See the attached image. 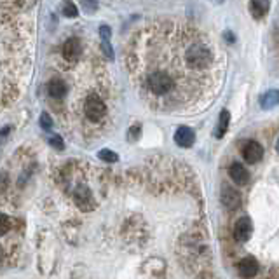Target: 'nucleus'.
Returning a JSON list of instances; mask_svg holds the SVG:
<instances>
[{
	"instance_id": "nucleus-26",
	"label": "nucleus",
	"mask_w": 279,
	"mask_h": 279,
	"mask_svg": "<svg viewBox=\"0 0 279 279\" xmlns=\"http://www.w3.org/2000/svg\"><path fill=\"white\" fill-rule=\"evenodd\" d=\"M2 260H4V251H2V248H0V264H2Z\"/></svg>"
},
{
	"instance_id": "nucleus-24",
	"label": "nucleus",
	"mask_w": 279,
	"mask_h": 279,
	"mask_svg": "<svg viewBox=\"0 0 279 279\" xmlns=\"http://www.w3.org/2000/svg\"><path fill=\"white\" fill-rule=\"evenodd\" d=\"M7 187V175L6 173H0V192Z\"/></svg>"
},
{
	"instance_id": "nucleus-13",
	"label": "nucleus",
	"mask_w": 279,
	"mask_h": 279,
	"mask_svg": "<svg viewBox=\"0 0 279 279\" xmlns=\"http://www.w3.org/2000/svg\"><path fill=\"white\" fill-rule=\"evenodd\" d=\"M238 267H239V274L243 277H253L259 272V262L253 259V257H244V259L239 262Z\"/></svg>"
},
{
	"instance_id": "nucleus-6",
	"label": "nucleus",
	"mask_w": 279,
	"mask_h": 279,
	"mask_svg": "<svg viewBox=\"0 0 279 279\" xmlns=\"http://www.w3.org/2000/svg\"><path fill=\"white\" fill-rule=\"evenodd\" d=\"M251 232H253V223L248 217H243L236 222L234 239L238 241V243H246V241L251 238Z\"/></svg>"
},
{
	"instance_id": "nucleus-17",
	"label": "nucleus",
	"mask_w": 279,
	"mask_h": 279,
	"mask_svg": "<svg viewBox=\"0 0 279 279\" xmlns=\"http://www.w3.org/2000/svg\"><path fill=\"white\" fill-rule=\"evenodd\" d=\"M61 14L65 16V18H77L79 16V9L77 6H75L72 0H63V6H61Z\"/></svg>"
},
{
	"instance_id": "nucleus-4",
	"label": "nucleus",
	"mask_w": 279,
	"mask_h": 279,
	"mask_svg": "<svg viewBox=\"0 0 279 279\" xmlns=\"http://www.w3.org/2000/svg\"><path fill=\"white\" fill-rule=\"evenodd\" d=\"M74 201L82 211H91L95 208L92 194H91L89 187H86V185H79V187L74 190Z\"/></svg>"
},
{
	"instance_id": "nucleus-16",
	"label": "nucleus",
	"mask_w": 279,
	"mask_h": 279,
	"mask_svg": "<svg viewBox=\"0 0 279 279\" xmlns=\"http://www.w3.org/2000/svg\"><path fill=\"white\" fill-rule=\"evenodd\" d=\"M229 124H230L229 110H222V112H220V117H218V122H217V128H215V138L220 140L225 136L227 129H229Z\"/></svg>"
},
{
	"instance_id": "nucleus-22",
	"label": "nucleus",
	"mask_w": 279,
	"mask_h": 279,
	"mask_svg": "<svg viewBox=\"0 0 279 279\" xmlns=\"http://www.w3.org/2000/svg\"><path fill=\"white\" fill-rule=\"evenodd\" d=\"M39 122H40V128L44 129V131H51V129H53V119H51L49 113H45V112L42 113Z\"/></svg>"
},
{
	"instance_id": "nucleus-7",
	"label": "nucleus",
	"mask_w": 279,
	"mask_h": 279,
	"mask_svg": "<svg viewBox=\"0 0 279 279\" xmlns=\"http://www.w3.org/2000/svg\"><path fill=\"white\" fill-rule=\"evenodd\" d=\"M196 142V133L190 126H180L175 133V143L181 149H190Z\"/></svg>"
},
{
	"instance_id": "nucleus-1",
	"label": "nucleus",
	"mask_w": 279,
	"mask_h": 279,
	"mask_svg": "<svg viewBox=\"0 0 279 279\" xmlns=\"http://www.w3.org/2000/svg\"><path fill=\"white\" fill-rule=\"evenodd\" d=\"M213 61V53L206 44L202 42H194L190 48L185 51V63L194 70H204L208 68Z\"/></svg>"
},
{
	"instance_id": "nucleus-5",
	"label": "nucleus",
	"mask_w": 279,
	"mask_h": 279,
	"mask_svg": "<svg viewBox=\"0 0 279 279\" xmlns=\"http://www.w3.org/2000/svg\"><path fill=\"white\" fill-rule=\"evenodd\" d=\"M243 157L246 162L249 164H257L259 160L264 157V149L259 142H253V140H248L246 143L243 145Z\"/></svg>"
},
{
	"instance_id": "nucleus-11",
	"label": "nucleus",
	"mask_w": 279,
	"mask_h": 279,
	"mask_svg": "<svg viewBox=\"0 0 279 279\" xmlns=\"http://www.w3.org/2000/svg\"><path fill=\"white\" fill-rule=\"evenodd\" d=\"M229 176H230V180L234 181V183H238V185H244V183H248V181H249L248 170L243 166V164H239V162H232L230 164Z\"/></svg>"
},
{
	"instance_id": "nucleus-21",
	"label": "nucleus",
	"mask_w": 279,
	"mask_h": 279,
	"mask_svg": "<svg viewBox=\"0 0 279 279\" xmlns=\"http://www.w3.org/2000/svg\"><path fill=\"white\" fill-rule=\"evenodd\" d=\"M80 4H82L84 11H86L87 14H92V12L98 11V2H96V0H80Z\"/></svg>"
},
{
	"instance_id": "nucleus-19",
	"label": "nucleus",
	"mask_w": 279,
	"mask_h": 279,
	"mask_svg": "<svg viewBox=\"0 0 279 279\" xmlns=\"http://www.w3.org/2000/svg\"><path fill=\"white\" fill-rule=\"evenodd\" d=\"M9 230H11V218L7 217V215L0 213V238H2L4 234H7Z\"/></svg>"
},
{
	"instance_id": "nucleus-27",
	"label": "nucleus",
	"mask_w": 279,
	"mask_h": 279,
	"mask_svg": "<svg viewBox=\"0 0 279 279\" xmlns=\"http://www.w3.org/2000/svg\"><path fill=\"white\" fill-rule=\"evenodd\" d=\"M213 2H215V4H222L223 0H213Z\"/></svg>"
},
{
	"instance_id": "nucleus-12",
	"label": "nucleus",
	"mask_w": 279,
	"mask_h": 279,
	"mask_svg": "<svg viewBox=\"0 0 279 279\" xmlns=\"http://www.w3.org/2000/svg\"><path fill=\"white\" fill-rule=\"evenodd\" d=\"M48 92H49L51 98L61 100V98H65L66 92H68V86H66L65 80L53 79V80H49V84H48Z\"/></svg>"
},
{
	"instance_id": "nucleus-14",
	"label": "nucleus",
	"mask_w": 279,
	"mask_h": 279,
	"mask_svg": "<svg viewBox=\"0 0 279 279\" xmlns=\"http://www.w3.org/2000/svg\"><path fill=\"white\" fill-rule=\"evenodd\" d=\"M270 9V0H249V14L255 19H262Z\"/></svg>"
},
{
	"instance_id": "nucleus-8",
	"label": "nucleus",
	"mask_w": 279,
	"mask_h": 279,
	"mask_svg": "<svg viewBox=\"0 0 279 279\" xmlns=\"http://www.w3.org/2000/svg\"><path fill=\"white\" fill-rule=\"evenodd\" d=\"M222 202L227 210L234 211L241 206V196L239 192L230 185H223L222 187Z\"/></svg>"
},
{
	"instance_id": "nucleus-9",
	"label": "nucleus",
	"mask_w": 279,
	"mask_h": 279,
	"mask_svg": "<svg viewBox=\"0 0 279 279\" xmlns=\"http://www.w3.org/2000/svg\"><path fill=\"white\" fill-rule=\"evenodd\" d=\"M82 54V42L77 37H70L63 44V58L68 61H74Z\"/></svg>"
},
{
	"instance_id": "nucleus-10",
	"label": "nucleus",
	"mask_w": 279,
	"mask_h": 279,
	"mask_svg": "<svg viewBox=\"0 0 279 279\" xmlns=\"http://www.w3.org/2000/svg\"><path fill=\"white\" fill-rule=\"evenodd\" d=\"M100 39H101V51H103L105 58L107 60H113V48L110 44V37H112V30H110L108 25H101L98 28Z\"/></svg>"
},
{
	"instance_id": "nucleus-23",
	"label": "nucleus",
	"mask_w": 279,
	"mask_h": 279,
	"mask_svg": "<svg viewBox=\"0 0 279 279\" xmlns=\"http://www.w3.org/2000/svg\"><path fill=\"white\" fill-rule=\"evenodd\" d=\"M49 145L53 147V149H56V150H63V149H65L63 138L58 136V134H53V136H49Z\"/></svg>"
},
{
	"instance_id": "nucleus-20",
	"label": "nucleus",
	"mask_w": 279,
	"mask_h": 279,
	"mask_svg": "<svg viewBox=\"0 0 279 279\" xmlns=\"http://www.w3.org/2000/svg\"><path fill=\"white\" fill-rule=\"evenodd\" d=\"M142 134V124H133L128 131V140L129 142H136Z\"/></svg>"
},
{
	"instance_id": "nucleus-15",
	"label": "nucleus",
	"mask_w": 279,
	"mask_h": 279,
	"mask_svg": "<svg viewBox=\"0 0 279 279\" xmlns=\"http://www.w3.org/2000/svg\"><path fill=\"white\" fill-rule=\"evenodd\" d=\"M259 103H260V108L262 110H272V108H276L277 103H279V92H277V89H269L267 92H264V95L260 96Z\"/></svg>"
},
{
	"instance_id": "nucleus-3",
	"label": "nucleus",
	"mask_w": 279,
	"mask_h": 279,
	"mask_svg": "<svg viewBox=\"0 0 279 279\" xmlns=\"http://www.w3.org/2000/svg\"><path fill=\"white\" fill-rule=\"evenodd\" d=\"M84 113H86V117L91 122H100L105 117V113H107V105H105V101L100 96L91 95L86 100V103H84Z\"/></svg>"
},
{
	"instance_id": "nucleus-18",
	"label": "nucleus",
	"mask_w": 279,
	"mask_h": 279,
	"mask_svg": "<svg viewBox=\"0 0 279 279\" xmlns=\"http://www.w3.org/2000/svg\"><path fill=\"white\" fill-rule=\"evenodd\" d=\"M98 157H100L101 160H105V162H108V164L117 162V160H119V155H117V152L108 150V149H101V150L98 152Z\"/></svg>"
},
{
	"instance_id": "nucleus-2",
	"label": "nucleus",
	"mask_w": 279,
	"mask_h": 279,
	"mask_svg": "<svg viewBox=\"0 0 279 279\" xmlns=\"http://www.w3.org/2000/svg\"><path fill=\"white\" fill-rule=\"evenodd\" d=\"M147 87L154 96H168L175 87V80L168 72L155 70L147 77Z\"/></svg>"
},
{
	"instance_id": "nucleus-25",
	"label": "nucleus",
	"mask_w": 279,
	"mask_h": 279,
	"mask_svg": "<svg viewBox=\"0 0 279 279\" xmlns=\"http://www.w3.org/2000/svg\"><path fill=\"white\" fill-rule=\"evenodd\" d=\"M225 37H227V40H229L230 44H232V42H234V35H232L230 32H227V33H225Z\"/></svg>"
}]
</instances>
